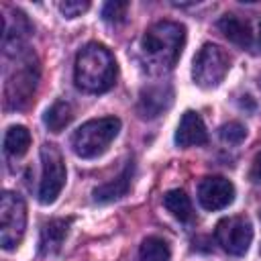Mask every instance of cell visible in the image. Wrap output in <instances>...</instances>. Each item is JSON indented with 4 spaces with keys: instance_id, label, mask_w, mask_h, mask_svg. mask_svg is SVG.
Instances as JSON below:
<instances>
[{
    "instance_id": "obj_1",
    "label": "cell",
    "mask_w": 261,
    "mask_h": 261,
    "mask_svg": "<svg viewBox=\"0 0 261 261\" xmlns=\"http://www.w3.org/2000/svg\"><path fill=\"white\" fill-rule=\"evenodd\" d=\"M186 43V29L173 20H159L147 29L141 41L145 63L151 71H167L175 65Z\"/></svg>"
},
{
    "instance_id": "obj_2",
    "label": "cell",
    "mask_w": 261,
    "mask_h": 261,
    "mask_svg": "<svg viewBox=\"0 0 261 261\" xmlns=\"http://www.w3.org/2000/svg\"><path fill=\"white\" fill-rule=\"evenodd\" d=\"M75 86L90 94L108 92L116 80V61L114 55L100 43L84 45L73 63Z\"/></svg>"
},
{
    "instance_id": "obj_3",
    "label": "cell",
    "mask_w": 261,
    "mask_h": 261,
    "mask_svg": "<svg viewBox=\"0 0 261 261\" xmlns=\"http://www.w3.org/2000/svg\"><path fill=\"white\" fill-rule=\"evenodd\" d=\"M39 82V61L35 53L22 51L16 55V67L6 75L4 84V106L8 110L27 108L33 100Z\"/></svg>"
},
{
    "instance_id": "obj_4",
    "label": "cell",
    "mask_w": 261,
    "mask_h": 261,
    "mask_svg": "<svg viewBox=\"0 0 261 261\" xmlns=\"http://www.w3.org/2000/svg\"><path fill=\"white\" fill-rule=\"evenodd\" d=\"M118 130L120 120L116 116L88 120L71 135V149L82 159H94L108 149V145L116 139Z\"/></svg>"
},
{
    "instance_id": "obj_5",
    "label": "cell",
    "mask_w": 261,
    "mask_h": 261,
    "mask_svg": "<svg viewBox=\"0 0 261 261\" xmlns=\"http://www.w3.org/2000/svg\"><path fill=\"white\" fill-rule=\"evenodd\" d=\"M27 228V204L16 192H2L0 196V245L6 251L18 247Z\"/></svg>"
},
{
    "instance_id": "obj_6",
    "label": "cell",
    "mask_w": 261,
    "mask_h": 261,
    "mask_svg": "<svg viewBox=\"0 0 261 261\" xmlns=\"http://www.w3.org/2000/svg\"><path fill=\"white\" fill-rule=\"evenodd\" d=\"M228 69H230L228 53L214 43H206L194 57L192 77H194L196 86L210 90V88H216L224 80Z\"/></svg>"
},
{
    "instance_id": "obj_7",
    "label": "cell",
    "mask_w": 261,
    "mask_h": 261,
    "mask_svg": "<svg viewBox=\"0 0 261 261\" xmlns=\"http://www.w3.org/2000/svg\"><path fill=\"white\" fill-rule=\"evenodd\" d=\"M41 163H43V175H41V184H39V202L53 204L65 186L63 155L55 145L45 143L41 147Z\"/></svg>"
},
{
    "instance_id": "obj_8",
    "label": "cell",
    "mask_w": 261,
    "mask_h": 261,
    "mask_svg": "<svg viewBox=\"0 0 261 261\" xmlns=\"http://www.w3.org/2000/svg\"><path fill=\"white\" fill-rule=\"evenodd\" d=\"M216 243L228 255H245L253 241V226L245 216H228L222 218L214 228Z\"/></svg>"
},
{
    "instance_id": "obj_9",
    "label": "cell",
    "mask_w": 261,
    "mask_h": 261,
    "mask_svg": "<svg viewBox=\"0 0 261 261\" xmlns=\"http://www.w3.org/2000/svg\"><path fill=\"white\" fill-rule=\"evenodd\" d=\"M234 200V186L222 175H208L198 186V202L206 210H222Z\"/></svg>"
},
{
    "instance_id": "obj_10",
    "label": "cell",
    "mask_w": 261,
    "mask_h": 261,
    "mask_svg": "<svg viewBox=\"0 0 261 261\" xmlns=\"http://www.w3.org/2000/svg\"><path fill=\"white\" fill-rule=\"evenodd\" d=\"M33 33V27L27 18L24 12L20 10H10L4 14V35H2V49L4 55H18L24 51V41Z\"/></svg>"
},
{
    "instance_id": "obj_11",
    "label": "cell",
    "mask_w": 261,
    "mask_h": 261,
    "mask_svg": "<svg viewBox=\"0 0 261 261\" xmlns=\"http://www.w3.org/2000/svg\"><path fill=\"white\" fill-rule=\"evenodd\" d=\"M173 102V90L167 84H153L141 90L137 110L143 118H157Z\"/></svg>"
},
{
    "instance_id": "obj_12",
    "label": "cell",
    "mask_w": 261,
    "mask_h": 261,
    "mask_svg": "<svg viewBox=\"0 0 261 261\" xmlns=\"http://www.w3.org/2000/svg\"><path fill=\"white\" fill-rule=\"evenodd\" d=\"M208 143V133L204 126L202 116L196 110H186L177 130H175V145L177 147H198Z\"/></svg>"
},
{
    "instance_id": "obj_13",
    "label": "cell",
    "mask_w": 261,
    "mask_h": 261,
    "mask_svg": "<svg viewBox=\"0 0 261 261\" xmlns=\"http://www.w3.org/2000/svg\"><path fill=\"white\" fill-rule=\"evenodd\" d=\"M73 218H53L49 222L43 224L41 228V239H39V253L41 255H53L61 249L69 226H71Z\"/></svg>"
},
{
    "instance_id": "obj_14",
    "label": "cell",
    "mask_w": 261,
    "mask_h": 261,
    "mask_svg": "<svg viewBox=\"0 0 261 261\" xmlns=\"http://www.w3.org/2000/svg\"><path fill=\"white\" fill-rule=\"evenodd\" d=\"M133 173H135V163H133V161H128V163H126V167H124V169H122L114 179H110V181H106V184L98 186V188L92 192V194H94V200H96V202L106 204V202H112V200L122 198V196L128 192V188H130Z\"/></svg>"
},
{
    "instance_id": "obj_15",
    "label": "cell",
    "mask_w": 261,
    "mask_h": 261,
    "mask_svg": "<svg viewBox=\"0 0 261 261\" xmlns=\"http://www.w3.org/2000/svg\"><path fill=\"white\" fill-rule=\"evenodd\" d=\"M218 29L220 33L234 45L239 47H249L251 45V29L249 24L239 18L237 14H224L220 20H218Z\"/></svg>"
},
{
    "instance_id": "obj_16",
    "label": "cell",
    "mask_w": 261,
    "mask_h": 261,
    "mask_svg": "<svg viewBox=\"0 0 261 261\" xmlns=\"http://www.w3.org/2000/svg\"><path fill=\"white\" fill-rule=\"evenodd\" d=\"M29 147H31V133H29L27 126L14 124V126H10L6 130V135H4V151H6L8 157L18 159L29 151Z\"/></svg>"
},
{
    "instance_id": "obj_17",
    "label": "cell",
    "mask_w": 261,
    "mask_h": 261,
    "mask_svg": "<svg viewBox=\"0 0 261 261\" xmlns=\"http://www.w3.org/2000/svg\"><path fill=\"white\" fill-rule=\"evenodd\" d=\"M71 118H73V110H71L69 102L57 100V102H53V104L47 108L43 120H45V124H47V128H49L51 133H61V130L71 122Z\"/></svg>"
},
{
    "instance_id": "obj_18",
    "label": "cell",
    "mask_w": 261,
    "mask_h": 261,
    "mask_svg": "<svg viewBox=\"0 0 261 261\" xmlns=\"http://www.w3.org/2000/svg\"><path fill=\"white\" fill-rule=\"evenodd\" d=\"M163 206L181 222H188L194 216L192 202H190V198H188V194L184 190H169L163 196Z\"/></svg>"
},
{
    "instance_id": "obj_19",
    "label": "cell",
    "mask_w": 261,
    "mask_h": 261,
    "mask_svg": "<svg viewBox=\"0 0 261 261\" xmlns=\"http://www.w3.org/2000/svg\"><path fill=\"white\" fill-rule=\"evenodd\" d=\"M139 261H171L169 245L159 237H147L141 243Z\"/></svg>"
},
{
    "instance_id": "obj_20",
    "label": "cell",
    "mask_w": 261,
    "mask_h": 261,
    "mask_svg": "<svg viewBox=\"0 0 261 261\" xmlns=\"http://www.w3.org/2000/svg\"><path fill=\"white\" fill-rule=\"evenodd\" d=\"M218 135H220V139H222L224 143H228V145H239V143L247 137V128H245V124H241V122H237V120H230V122H226V124L220 126Z\"/></svg>"
},
{
    "instance_id": "obj_21",
    "label": "cell",
    "mask_w": 261,
    "mask_h": 261,
    "mask_svg": "<svg viewBox=\"0 0 261 261\" xmlns=\"http://www.w3.org/2000/svg\"><path fill=\"white\" fill-rule=\"evenodd\" d=\"M128 10V2L122 0H110L102 6V18L108 22H122Z\"/></svg>"
},
{
    "instance_id": "obj_22",
    "label": "cell",
    "mask_w": 261,
    "mask_h": 261,
    "mask_svg": "<svg viewBox=\"0 0 261 261\" xmlns=\"http://www.w3.org/2000/svg\"><path fill=\"white\" fill-rule=\"evenodd\" d=\"M88 8H90L88 0H65V2H59V10L63 12L65 18H75L82 12H86Z\"/></svg>"
},
{
    "instance_id": "obj_23",
    "label": "cell",
    "mask_w": 261,
    "mask_h": 261,
    "mask_svg": "<svg viewBox=\"0 0 261 261\" xmlns=\"http://www.w3.org/2000/svg\"><path fill=\"white\" fill-rule=\"evenodd\" d=\"M249 179L257 186H261V151L253 157L251 161V169H249Z\"/></svg>"
},
{
    "instance_id": "obj_24",
    "label": "cell",
    "mask_w": 261,
    "mask_h": 261,
    "mask_svg": "<svg viewBox=\"0 0 261 261\" xmlns=\"http://www.w3.org/2000/svg\"><path fill=\"white\" fill-rule=\"evenodd\" d=\"M259 41H261V27H259Z\"/></svg>"
},
{
    "instance_id": "obj_25",
    "label": "cell",
    "mask_w": 261,
    "mask_h": 261,
    "mask_svg": "<svg viewBox=\"0 0 261 261\" xmlns=\"http://www.w3.org/2000/svg\"><path fill=\"white\" fill-rule=\"evenodd\" d=\"M259 218H261V214H259Z\"/></svg>"
}]
</instances>
